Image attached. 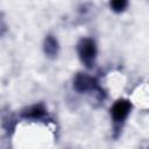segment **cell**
<instances>
[{
	"label": "cell",
	"instance_id": "6da1fadb",
	"mask_svg": "<svg viewBox=\"0 0 149 149\" xmlns=\"http://www.w3.org/2000/svg\"><path fill=\"white\" fill-rule=\"evenodd\" d=\"M77 54L80 62L87 68L92 69L97 61L98 48L95 41L91 37H83L77 43Z\"/></svg>",
	"mask_w": 149,
	"mask_h": 149
},
{
	"label": "cell",
	"instance_id": "7a4b0ae2",
	"mask_svg": "<svg viewBox=\"0 0 149 149\" xmlns=\"http://www.w3.org/2000/svg\"><path fill=\"white\" fill-rule=\"evenodd\" d=\"M73 90L78 93H87L94 92L98 94H102V90L99 86L97 79L87 73L78 72L73 78Z\"/></svg>",
	"mask_w": 149,
	"mask_h": 149
},
{
	"label": "cell",
	"instance_id": "3957f363",
	"mask_svg": "<svg viewBox=\"0 0 149 149\" xmlns=\"http://www.w3.org/2000/svg\"><path fill=\"white\" fill-rule=\"evenodd\" d=\"M133 105L128 99H118L111 107V116L115 125L123 123L132 112Z\"/></svg>",
	"mask_w": 149,
	"mask_h": 149
},
{
	"label": "cell",
	"instance_id": "277c9868",
	"mask_svg": "<svg viewBox=\"0 0 149 149\" xmlns=\"http://www.w3.org/2000/svg\"><path fill=\"white\" fill-rule=\"evenodd\" d=\"M21 118L26 120H33V121H42L45 118H48V109L42 104H34L27 108H24L21 112Z\"/></svg>",
	"mask_w": 149,
	"mask_h": 149
},
{
	"label": "cell",
	"instance_id": "5b68a950",
	"mask_svg": "<svg viewBox=\"0 0 149 149\" xmlns=\"http://www.w3.org/2000/svg\"><path fill=\"white\" fill-rule=\"evenodd\" d=\"M43 52L48 58H56L59 52V43L56 36L49 34L43 41Z\"/></svg>",
	"mask_w": 149,
	"mask_h": 149
},
{
	"label": "cell",
	"instance_id": "8992f818",
	"mask_svg": "<svg viewBox=\"0 0 149 149\" xmlns=\"http://www.w3.org/2000/svg\"><path fill=\"white\" fill-rule=\"evenodd\" d=\"M109 7L114 13H122L128 7V0H109Z\"/></svg>",
	"mask_w": 149,
	"mask_h": 149
},
{
	"label": "cell",
	"instance_id": "52a82bcc",
	"mask_svg": "<svg viewBox=\"0 0 149 149\" xmlns=\"http://www.w3.org/2000/svg\"><path fill=\"white\" fill-rule=\"evenodd\" d=\"M7 23H6V20L3 17L2 14H0V37L3 36L6 33H7Z\"/></svg>",
	"mask_w": 149,
	"mask_h": 149
}]
</instances>
